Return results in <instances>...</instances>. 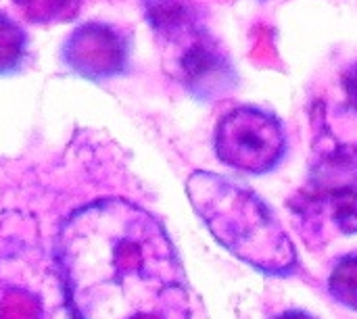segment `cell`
Segmentation results:
<instances>
[{
    "instance_id": "obj_1",
    "label": "cell",
    "mask_w": 357,
    "mask_h": 319,
    "mask_svg": "<svg viewBox=\"0 0 357 319\" xmlns=\"http://www.w3.org/2000/svg\"><path fill=\"white\" fill-rule=\"evenodd\" d=\"M56 259L77 319H190L186 276L163 226L123 199L63 224Z\"/></svg>"
},
{
    "instance_id": "obj_2",
    "label": "cell",
    "mask_w": 357,
    "mask_h": 319,
    "mask_svg": "<svg viewBox=\"0 0 357 319\" xmlns=\"http://www.w3.org/2000/svg\"><path fill=\"white\" fill-rule=\"evenodd\" d=\"M186 192L211 236L234 257L272 276L297 270L299 257L291 236L249 186L211 171H195Z\"/></svg>"
},
{
    "instance_id": "obj_3",
    "label": "cell",
    "mask_w": 357,
    "mask_h": 319,
    "mask_svg": "<svg viewBox=\"0 0 357 319\" xmlns=\"http://www.w3.org/2000/svg\"><path fill=\"white\" fill-rule=\"evenodd\" d=\"M0 319H77L56 255L38 247L0 255Z\"/></svg>"
},
{
    "instance_id": "obj_4",
    "label": "cell",
    "mask_w": 357,
    "mask_h": 319,
    "mask_svg": "<svg viewBox=\"0 0 357 319\" xmlns=\"http://www.w3.org/2000/svg\"><path fill=\"white\" fill-rule=\"evenodd\" d=\"M213 144L222 163L245 173L274 169L287 150L280 121L255 107H238L226 113L215 127Z\"/></svg>"
},
{
    "instance_id": "obj_5",
    "label": "cell",
    "mask_w": 357,
    "mask_h": 319,
    "mask_svg": "<svg viewBox=\"0 0 357 319\" xmlns=\"http://www.w3.org/2000/svg\"><path fill=\"white\" fill-rule=\"evenodd\" d=\"M167 42L176 44L172 73L190 94L215 100L234 88L236 75L226 52L201 25Z\"/></svg>"
},
{
    "instance_id": "obj_6",
    "label": "cell",
    "mask_w": 357,
    "mask_h": 319,
    "mask_svg": "<svg viewBox=\"0 0 357 319\" xmlns=\"http://www.w3.org/2000/svg\"><path fill=\"white\" fill-rule=\"evenodd\" d=\"M63 61L86 79L107 81L128 69L130 40L109 23H84L67 36Z\"/></svg>"
},
{
    "instance_id": "obj_7",
    "label": "cell",
    "mask_w": 357,
    "mask_h": 319,
    "mask_svg": "<svg viewBox=\"0 0 357 319\" xmlns=\"http://www.w3.org/2000/svg\"><path fill=\"white\" fill-rule=\"evenodd\" d=\"M305 232L324 234V228L339 234H357V184H326L303 196L297 205Z\"/></svg>"
},
{
    "instance_id": "obj_8",
    "label": "cell",
    "mask_w": 357,
    "mask_h": 319,
    "mask_svg": "<svg viewBox=\"0 0 357 319\" xmlns=\"http://www.w3.org/2000/svg\"><path fill=\"white\" fill-rule=\"evenodd\" d=\"M13 4L29 23L48 25L75 19L84 0H13Z\"/></svg>"
},
{
    "instance_id": "obj_9",
    "label": "cell",
    "mask_w": 357,
    "mask_h": 319,
    "mask_svg": "<svg viewBox=\"0 0 357 319\" xmlns=\"http://www.w3.org/2000/svg\"><path fill=\"white\" fill-rule=\"evenodd\" d=\"M27 56V33L21 25L0 13V75L15 73Z\"/></svg>"
},
{
    "instance_id": "obj_10",
    "label": "cell",
    "mask_w": 357,
    "mask_h": 319,
    "mask_svg": "<svg viewBox=\"0 0 357 319\" xmlns=\"http://www.w3.org/2000/svg\"><path fill=\"white\" fill-rule=\"evenodd\" d=\"M328 290L347 309L357 311V251L345 255L328 278Z\"/></svg>"
},
{
    "instance_id": "obj_11",
    "label": "cell",
    "mask_w": 357,
    "mask_h": 319,
    "mask_svg": "<svg viewBox=\"0 0 357 319\" xmlns=\"http://www.w3.org/2000/svg\"><path fill=\"white\" fill-rule=\"evenodd\" d=\"M343 88L347 92V98H349L351 107L357 111V61L347 69V73L343 77Z\"/></svg>"
},
{
    "instance_id": "obj_12",
    "label": "cell",
    "mask_w": 357,
    "mask_h": 319,
    "mask_svg": "<svg viewBox=\"0 0 357 319\" xmlns=\"http://www.w3.org/2000/svg\"><path fill=\"white\" fill-rule=\"evenodd\" d=\"M274 319H316L314 316L305 313V311H284L280 316H276Z\"/></svg>"
}]
</instances>
